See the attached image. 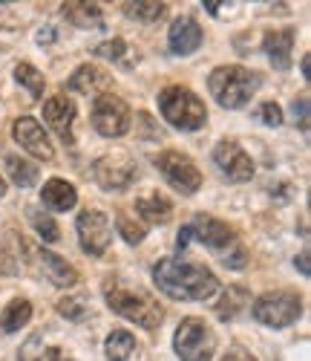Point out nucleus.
<instances>
[{
    "mask_svg": "<svg viewBox=\"0 0 311 361\" xmlns=\"http://www.w3.org/2000/svg\"><path fill=\"white\" fill-rule=\"evenodd\" d=\"M153 283L173 300H208L220 292V278L210 269L179 257H162L156 263Z\"/></svg>",
    "mask_w": 311,
    "mask_h": 361,
    "instance_id": "1",
    "label": "nucleus"
},
{
    "mask_svg": "<svg viewBox=\"0 0 311 361\" xmlns=\"http://www.w3.org/2000/svg\"><path fill=\"white\" fill-rule=\"evenodd\" d=\"M104 298H107V307L115 315L127 318L144 329H156L165 321L162 304L144 289H133V286H124L121 281H110L104 286Z\"/></svg>",
    "mask_w": 311,
    "mask_h": 361,
    "instance_id": "2",
    "label": "nucleus"
},
{
    "mask_svg": "<svg viewBox=\"0 0 311 361\" xmlns=\"http://www.w3.org/2000/svg\"><path fill=\"white\" fill-rule=\"evenodd\" d=\"M260 78L257 73L245 70L239 64H225V67H216L208 78V90L210 96L216 99V104L225 107V110H239L248 99L257 93Z\"/></svg>",
    "mask_w": 311,
    "mask_h": 361,
    "instance_id": "3",
    "label": "nucleus"
},
{
    "mask_svg": "<svg viewBox=\"0 0 311 361\" xmlns=\"http://www.w3.org/2000/svg\"><path fill=\"white\" fill-rule=\"evenodd\" d=\"M191 231H193V237H199L202 246H208L213 255H220V260L228 269H245L248 252H245V246L239 243L236 231L228 223L205 217V214H196V220L191 223Z\"/></svg>",
    "mask_w": 311,
    "mask_h": 361,
    "instance_id": "4",
    "label": "nucleus"
},
{
    "mask_svg": "<svg viewBox=\"0 0 311 361\" xmlns=\"http://www.w3.org/2000/svg\"><path fill=\"white\" fill-rule=\"evenodd\" d=\"M159 110L165 122H170L179 130H202L208 125V107L205 102L193 93V90L173 84L159 93Z\"/></svg>",
    "mask_w": 311,
    "mask_h": 361,
    "instance_id": "5",
    "label": "nucleus"
},
{
    "mask_svg": "<svg viewBox=\"0 0 311 361\" xmlns=\"http://www.w3.org/2000/svg\"><path fill=\"white\" fill-rule=\"evenodd\" d=\"M254 318L265 326H274V329H283V326H291L300 315H303V300L297 292H288V289H274V292H265L254 300L251 307Z\"/></svg>",
    "mask_w": 311,
    "mask_h": 361,
    "instance_id": "6",
    "label": "nucleus"
},
{
    "mask_svg": "<svg viewBox=\"0 0 311 361\" xmlns=\"http://www.w3.org/2000/svg\"><path fill=\"white\" fill-rule=\"evenodd\" d=\"M173 350L182 361H210L216 338L202 318H184L173 336Z\"/></svg>",
    "mask_w": 311,
    "mask_h": 361,
    "instance_id": "7",
    "label": "nucleus"
},
{
    "mask_svg": "<svg viewBox=\"0 0 311 361\" xmlns=\"http://www.w3.org/2000/svg\"><path fill=\"white\" fill-rule=\"evenodd\" d=\"M92 128H96L101 136L113 139V136H124L130 130L133 125V116H130V107L124 104L118 96L113 93H101L96 96V102H92Z\"/></svg>",
    "mask_w": 311,
    "mask_h": 361,
    "instance_id": "8",
    "label": "nucleus"
},
{
    "mask_svg": "<svg viewBox=\"0 0 311 361\" xmlns=\"http://www.w3.org/2000/svg\"><path fill=\"white\" fill-rule=\"evenodd\" d=\"M153 162H156V168L162 171V176L167 179L176 191L196 194L202 188V171L196 168V162L191 157L179 154V150H165V154H159Z\"/></svg>",
    "mask_w": 311,
    "mask_h": 361,
    "instance_id": "9",
    "label": "nucleus"
},
{
    "mask_svg": "<svg viewBox=\"0 0 311 361\" xmlns=\"http://www.w3.org/2000/svg\"><path fill=\"white\" fill-rule=\"evenodd\" d=\"M92 173H96V183L104 191H127L136 183V162L127 154H107L101 157L96 165H92Z\"/></svg>",
    "mask_w": 311,
    "mask_h": 361,
    "instance_id": "10",
    "label": "nucleus"
},
{
    "mask_svg": "<svg viewBox=\"0 0 311 361\" xmlns=\"http://www.w3.org/2000/svg\"><path fill=\"white\" fill-rule=\"evenodd\" d=\"M78 240H81V249L92 257H101L113 240V226L110 217L104 212H96V208H87V212L78 214Z\"/></svg>",
    "mask_w": 311,
    "mask_h": 361,
    "instance_id": "11",
    "label": "nucleus"
},
{
    "mask_svg": "<svg viewBox=\"0 0 311 361\" xmlns=\"http://www.w3.org/2000/svg\"><path fill=\"white\" fill-rule=\"evenodd\" d=\"M213 162H216V168L222 171V176L231 179V183H248V179L254 176V171H257L254 159L245 154V147L231 142V139H222L220 145L213 147Z\"/></svg>",
    "mask_w": 311,
    "mask_h": 361,
    "instance_id": "12",
    "label": "nucleus"
},
{
    "mask_svg": "<svg viewBox=\"0 0 311 361\" xmlns=\"http://www.w3.org/2000/svg\"><path fill=\"white\" fill-rule=\"evenodd\" d=\"M12 136H15V142L26 150V154H32L35 159L49 162V159L55 157V147H52L46 130L41 128V122H38V118H32V116H20V118H15Z\"/></svg>",
    "mask_w": 311,
    "mask_h": 361,
    "instance_id": "13",
    "label": "nucleus"
},
{
    "mask_svg": "<svg viewBox=\"0 0 311 361\" xmlns=\"http://www.w3.org/2000/svg\"><path fill=\"white\" fill-rule=\"evenodd\" d=\"M44 118L46 125L64 139L67 145H72V122H75V102L67 96H52L44 102Z\"/></svg>",
    "mask_w": 311,
    "mask_h": 361,
    "instance_id": "14",
    "label": "nucleus"
},
{
    "mask_svg": "<svg viewBox=\"0 0 311 361\" xmlns=\"http://www.w3.org/2000/svg\"><path fill=\"white\" fill-rule=\"evenodd\" d=\"M167 44L176 55H191L199 49L202 44V26L193 20V18H176L173 26H170V35H167Z\"/></svg>",
    "mask_w": 311,
    "mask_h": 361,
    "instance_id": "15",
    "label": "nucleus"
},
{
    "mask_svg": "<svg viewBox=\"0 0 311 361\" xmlns=\"http://www.w3.org/2000/svg\"><path fill=\"white\" fill-rule=\"evenodd\" d=\"M38 263H41L44 278H46L52 286H58V289H70V286H75V283H78V272H75V266H70L64 257H58L55 252L41 249V252H38Z\"/></svg>",
    "mask_w": 311,
    "mask_h": 361,
    "instance_id": "16",
    "label": "nucleus"
},
{
    "mask_svg": "<svg viewBox=\"0 0 311 361\" xmlns=\"http://www.w3.org/2000/svg\"><path fill=\"white\" fill-rule=\"evenodd\" d=\"M110 84H113V78L101 67H92V64H81L70 75V90H75V93H84V96H101Z\"/></svg>",
    "mask_w": 311,
    "mask_h": 361,
    "instance_id": "17",
    "label": "nucleus"
},
{
    "mask_svg": "<svg viewBox=\"0 0 311 361\" xmlns=\"http://www.w3.org/2000/svg\"><path fill=\"white\" fill-rule=\"evenodd\" d=\"M291 47H294V29H279V32H268L262 41V49L268 52L274 70L286 73L291 67Z\"/></svg>",
    "mask_w": 311,
    "mask_h": 361,
    "instance_id": "18",
    "label": "nucleus"
},
{
    "mask_svg": "<svg viewBox=\"0 0 311 361\" xmlns=\"http://www.w3.org/2000/svg\"><path fill=\"white\" fill-rule=\"evenodd\" d=\"M41 202L49 208V212H70V208H75V202H78V191H75V185L67 183V179H49V183H44Z\"/></svg>",
    "mask_w": 311,
    "mask_h": 361,
    "instance_id": "19",
    "label": "nucleus"
},
{
    "mask_svg": "<svg viewBox=\"0 0 311 361\" xmlns=\"http://www.w3.org/2000/svg\"><path fill=\"white\" fill-rule=\"evenodd\" d=\"M136 212H139V217H141L144 223L162 226V223H167V220H170L173 205H170V200H167V197H162L159 191H150V194H144V197H139V200H136Z\"/></svg>",
    "mask_w": 311,
    "mask_h": 361,
    "instance_id": "20",
    "label": "nucleus"
},
{
    "mask_svg": "<svg viewBox=\"0 0 311 361\" xmlns=\"http://www.w3.org/2000/svg\"><path fill=\"white\" fill-rule=\"evenodd\" d=\"M61 15L78 29H96L104 20L101 6L99 4H87V0H70V4L61 6Z\"/></svg>",
    "mask_w": 311,
    "mask_h": 361,
    "instance_id": "21",
    "label": "nucleus"
},
{
    "mask_svg": "<svg viewBox=\"0 0 311 361\" xmlns=\"http://www.w3.org/2000/svg\"><path fill=\"white\" fill-rule=\"evenodd\" d=\"M29 318H32V304H29L26 298H15V300H9V307L0 312V329H4V333H18V329H23L29 324Z\"/></svg>",
    "mask_w": 311,
    "mask_h": 361,
    "instance_id": "22",
    "label": "nucleus"
},
{
    "mask_svg": "<svg viewBox=\"0 0 311 361\" xmlns=\"http://www.w3.org/2000/svg\"><path fill=\"white\" fill-rule=\"evenodd\" d=\"M124 15L141 23H156L167 15V4H159V0H130V4H124Z\"/></svg>",
    "mask_w": 311,
    "mask_h": 361,
    "instance_id": "23",
    "label": "nucleus"
},
{
    "mask_svg": "<svg viewBox=\"0 0 311 361\" xmlns=\"http://www.w3.org/2000/svg\"><path fill=\"white\" fill-rule=\"evenodd\" d=\"M136 350V338L133 333H127V329H113L107 344H104V353L110 361H127Z\"/></svg>",
    "mask_w": 311,
    "mask_h": 361,
    "instance_id": "24",
    "label": "nucleus"
},
{
    "mask_svg": "<svg viewBox=\"0 0 311 361\" xmlns=\"http://www.w3.org/2000/svg\"><path fill=\"white\" fill-rule=\"evenodd\" d=\"M20 361H61L64 358V353H61L58 347H44V336L35 333L29 336V341L20 347Z\"/></svg>",
    "mask_w": 311,
    "mask_h": 361,
    "instance_id": "25",
    "label": "nucleus"
},
{
    "mask_svg": "<svg viewBox=\"0 0 311 361\" xmlns=\"http://www.w3.org/2000/svg\"><path fill=\"white\" fill-rule=\"evenodd\" d=\"M6 171H9V176H12V183L20 185V188H32V185L38 183V168L29 162V159H20V157H15V154L6 157Z\"/></svg>",
    "mask_w": 311,
    "mask_h": 361,
    "instance_id": "26",
    "label": "nucleus"
},
{
    "mask_svg": "<svg viewBox=\"0 0 311 361\" xmlns=\"http://www.w3.org/2000/svg\"><path fill=\"white\" fill-rule=\"evenodd\" d=\"M242 307H248V292L239 289V286H231V289L222 295L220 304H216V315H220L222 321H228V318H234Z\"/></svg>",
    "mask_w": 311,
    "mask_h": 361,
    "instance_id": "27",
    "label": "nucleus"
},
{
    "mask_svg": "<svg viewBox=\"0 0 311 361\" xmlns=\"http://www.w3.org/2000/svg\"><path fill=\"white\" fill-rule=\"evenodd\" d=\"M15 78H18V84H23L29 90V96H32V99L44 96V75L32 64H18L15 67Z\"/></svg>",
    "mask_w": 311,
    "mask_h": 361,
    "instance_id": "28",
    "label": "nucleus"
},
{
    "mask_svg": "<svg viewBox=\"0 0 311 361\" xmlns=\"http://www.w3.org/2000/svg\"><path fill=\"white\" fill-rule=\"evenodd\" d=\"M29 220H32V226H35V231L41 234L44 243H58V240H61V228H58V223H55L49 214L29 212Z\"/></svg>",
    "mask_w": 311,
    "mask_h": 361,
    "instance_id": "29",
    "label": "nucleus"
},
{
    "mask_svg": "<svg viewBox=\"0 0 311 361\" xmlns=\"http://www.w3.org/2000/svg\"><path fill=\"white\" fill-rule=\"evenodd\" d=\"M115 226H118V234L127 240L130 246H136V243H141L144 240V234H147V228H144V223H133L127 214H118V220H115Z\"/></svg>",
    "mask_w": 311,
    "mask_h": 361,
    "instance_id": "30",
    "label": "nucleus"
},
{
    "mask_svg": "<svg viewBox=\"0 0 311 361\" xmlns=\"http://www.w3.org/2000/svg\"><path fill=\"white\" fill-rule=\"evenodd\" d=\"M58 312L64 315V318H70V321H81V318H87V312H89V307H87V298H81V295H72V298H64L58 304Z\"/></svg>",
    "mask_w": 311,
    "mask_h": 361,
    "instance_id": "31",
    "label": "nucleus"
},
{
    "mask_svg": "<svg viewBox=\"0 0 311 361\" xmlns=\"http://www.w3.org/2000/svg\"><path fill=\"white\" fill-rule=\"evenodd\" d=\"M257 118L268 128H277V125H283V107H279L277 102H262L257 107Z\"/></svg>",
    "mask_w": 311,
    "mask_h": 361,
    "instance_id": "32",
    "label": "nucleus"
},
{
    "mask_svg": "<svg viewBox=\"0 0 311 361\" xmlns=\"http://www.w3.org/2000/svg\"><path fill=\"white\" fill-rule=\"evenodd\" d=\"M124 52H127V44H124L121 38H115V41H104V44L96 47V55H99V58H113V61H118Z\"/></svg>",
    "mask_w": 311,
    "mask_h": 361,
    "instance_id": "33",
    "label": "nucleus"
},
{
    "mask_svg": "<svg viewBox=\"0 0 311 361\" xmlns=\"http://www.w3.org/2000/svg\"><path fill=\"white\" fill-rule=\"evenodd\" d=\"M291 113H294V118L300 122V128H303V130H308V96H300V99H294V104H291Z\"/></svg>",
    "mask_w": 311,
    "mask_h": 361,
    "instance_id": "34",
    "label": "nucleus"
},
{
    "mask_svg": "<svg viewBox=\"0 0 311 361\" xmlns=\"http://www.w3.org/2000/svg\"><path fill=\"white\" fill-rule=\"evenodd\" d=\"M222 361H257L251 353H245L242 347H231L225 355H222Z\"/></svg>",
    "mask_w": 311,
    "mask_h": 361,
    "instance_id": "35",
    "label": "nucleus"
},
{
    "mask_svg": "<svg viewBox=\"0 0 311 361\" xmlns=\"http://www.w3.org/2000/svg\"><path fill=\"white\" fill-rule=\"evenodd\" d=\"M294 263L300 266V272H303V275H308V252H303V255H300Z\"/></svg>",
    "mask_w": 311,
    "mask_h": 361,
    "instance_id": "36",
    "label": "nucleus"
},
{
    "mask_svg": "<svg viewBox=\"0 0 311 361\" xmlns=\"http://www.w3.org/2000/svg\"><path fill=\"white\" fill-rule=\"evenodd\" d=\"M4 194H6V179L0 176V197H4Z\"/></svg>",
    "mask_w": 311,
    "mask_h": 361,
    "instance_id": "37",
    "label": "nucleus"
}]
</instances>
